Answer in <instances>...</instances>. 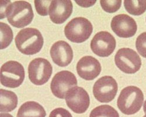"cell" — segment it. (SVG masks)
<instances>
[{
  "label": "cell",
  "instance_id": "obj_4",
  "mask_svg": "<svg viewBox=\"0 0 146 117\" xmlns=\"http://www.w3.org/2000/svg\"><path fill=\"white\" fill-rule=\"evenodd\" d=\"M93 31L91 22L84 17H77L71 19L64 28L66 38L72 42L82 43L87 41Z\"/></svg>",
  "mask_w": 146,
  "mask_h": 117
},
{
  "label": "cell",
  "instance_id": "obj_5",
  "mask_svg": "<svg viewBox=\"0 0 146 117\" xmlns=\"http://www.w3.org/2000/svg\"><path fill=\"white\" fill-rule=\"evenodd\" d=\"M0 75L3 86L9 88H17L22 84L25 78V70L19 62L8 61L1 66Z\"/></svg>",
  "mask_w": 146,
  "mask_h": 117
},
{
  "label": "cell",
  "instance_id": "obj_15",
  "mask_svg": "<svg viewBox=\"0 0 146 117\" xmlns=\"http://www.w3.org/2000/svg\"><path fill=\"white\" fill-rule=\"evenodd\" d=\"M73 5L70 0H53L49 8L51 21L56 24L64 23L71 15Z\"/></svg>",
  "mask_w": 146,
  "mask_h": 117
},
{
  "label": "cell",
  "instance_id": "obj_22",
  "mask_svg": "<svg viewBox=\"0 0 146 117\" xmlns=\"http://www.w3.org/2000/svg\"><path fill=\"white\" fill-rule=\"evenodd\" d=\"M52 1H35V6L37 13L42 16H46L49 13V8Z\"/></svg>",
  "mask_w": 146,
  "mask_h": 117
},
{
  "label": "cell",
  "instance_id": "obj_21",
  "mask_svg": "<svg viewBox=\"0 0 146 117\" xmlns=\"http://www.w3.org/2000/svg\"><path fill=\"white\" fill-rule=\"evenodd\" d=\"M100 4L102 9L109 13H113L117 11L121 4V0H101Z\"/></svg>",
  "mask_w": 146,
  "mask_h": 117
},
{
  "label": "cell",
  "instance_id": "obj_19",
  "mask_svg": "<svg viewBox=\"0 0 146 117\" xmlns=\"http://www.w3.org/2000/svg\"><path fill=\"white\" fill-rule=\"evenodd\" d=\"M90 117H119V114L110 105H102L93 109Z\"/></svg>",
  "mask_w": 146,
  "mask_h": 117
},
{
  "label": "cell",
  "instance_id": "obj_29",
  "mask_svg": "<svg viewBox=\"0 0 146 117\" xmlns=\"http://www.w3.org/2000/svg\"><path fill=\"white\" fill-rule=\"evenodd\" d=\"M143 117H146V114H145V115H144Z\"/></svg>",
  "mask_w": 146,
  "mask_h": 117
},
{
  "label": "cell",
  "instance_id": "obj_1",
  "mask_svg": "<svg viewBox=\"0 0 146 117\" xmlns=\"http://www.w3.org/2000/svg\"><path fill=\"white\" fill-rule=\"evenodd\" d=\"M17 49L23 54L32 55L42 49L44 40L40 32L36 28H27L21 30L15 37Z\"/></svg>",
  "mask_w": 146,
  "mask_h": 117
},
{
  "label": "cell",
  "instance_id": "obj_8",
  "mask_svg": "<svg viewBox=\"0 0 146 117\" xmlns=\"http://www.w3.org/2000/svg\"><path fill=\"white\" fill-rule=\"evenodd\" d=\"M117 90L116 81L111 76H106L95 82L93 87V94L98 101L108 103L115 98Z\"/></svg>",
  "mask_w": 146,
  "mask_h": 117
},
{
  "label": "cell",
  "instance_id": "obj_11",
  "mask_svg": "<svg viewBox=\"0 0 146 117\" xmlns=\"http://www.w3.org/2000/svg\"><path fill=\"white\" fill-rule=\"evenodd\" d=\"M116 45V40L110 33L101 31L97 33L92 38L91 49L97 56L108 57L113 52Z\"/></svg>",
  "mask_w": 146,
  "mask_h": 117
},
{
  "label": "cell",
  "instance_id": "obj_28",
  "mask_svg": "<svg viewBox=\"0 0 146 117\" xmlns=\"http://www.w3.org/2000/svg\"><path fill=\"white\" fill-rule=\"evenodd\" d=\"M143 110H144V113L146 114V100L145 101L144 105H143Z\"/></svg>",
  "mask_w": 146,
  "mask_h": 117
},
{
  "label": "cell",
  "instance_id": "obj_17",
  "mask_svg": "<svg viewBox=\"0 0 146 117\" xmlns=\"http://www.w3.org/2000/svg\"><path fill=\"white\" fill-rule=\"evenodd\" d=\"M0 96H1V102H0L1 112H11L17 108L18 97L14 92L1 89Z\"/></svg>",
  "mask_w": 146,
  "mask_h": 117
},
{
  "label": "cell",
  "instance_id": "obj_12",
  "mask_svg": "<svg viewBox=\"0 0 146 117\" xmlns=\"http://www.w3.org/2000/svg\"><path fill=\"white\" fill-rule=\"evenodd\" d=\"M112 31L120 38H127L133 37L137 32V26L133 18L126 14L114 17L111 21Z\"/></svg>",
  "mask_w": 146,
  "mask_h": 117
},
{
  "label": "cell",
  "instance_id": "obj_23",
  "mask_svg": "<svg viewBox=\"0 0 146 117\" xmlns=\"http://www.w3.org/2000/svg\"><path fill=\"white\" fill-rule=\"evenodd\" d=\"M136 47L139 53L146 58V32H143L137 37Z\"/></svg>",
  "mask_w": 146,
  "mask_h": 117
},
{
  "label": "cell",
  "instance_id": "obj_14",
  "mask_svg": "<svg viewBox=\"0 0 146 117\" xmlns=\"http://www.w3.org/2000/svg\"><path fill=\"white\" fill-rule=\"evenodd\" d=\"M53 62L60 67L68 66L73 58V52L70 45L66 42L59 41L55 42L50 51Z\"/></svg>",
  "mask_w": 146,
  "mask_h": 117
},
{
  "label": "cell",
  "instance_id": "obj_6",
  "mask_svg": "<svg viewBox=\"0 0 146 117\" xmlns=\"http://www.w3.org/2000/svg\"><path fill=\"white\" fill-rule=\"evenodd\" d=\"M115 62L121 71L127 74L136 73L141 66L139 55L130 48L120 49L115 55Z\"/></svg>",
  "mask_w": 146,
  "mask_h": 117
},
{
  "label": "cell",
  "instance_id": "obj_13",
  "mask_svg": "<svg viewBox=\"0 0 146 117\" xmlns=\"http://www.w3.org/2000/svg\"><path fill=\"white\" fill-rule=\"evenodd\" d=\"M78 74L86 80H92L98 77L101 72L100 62L95 58L86 56L82 57L77 64Z\"/></svg>",
  "mask_w": 146,
  "mask_h": 117
},
{
  "label": "cell",
  "instance_id": "obj_18",
  "mask_svg": "<svg viewBox=\"0 0 146 117\" xmlns=\"http://www.w3.org/2000/svg\"><path fill=\"white\" fill-rule=\"evenodd\" d=\"M124 6L129 14L133 15H140L146 11V0H125Z\"/></svg>",
  "mask_w": 146,
  "mask_h": 117
},
{
  "label": "cell",
  "instance_id": "obj_25",
  "mask_svg": "<svg viewBox=\"0 0 146 117\" xmlns=\"http://www.w3.org/2000/svg\"><path fill=\"white\" fill-rule=\"evenodd\" d=\"M0 4H1V17L0 19H3L5 17H7V13L9 5L12 4L10 1H3L1 0L0 1Z\"/></svg>",
  "mask_w": 146,
  "mask_h": 117
},
{
  "label": "cell",
  "instance_id": "obj_9",
  "mask_svg": "<svg viewBox=\"0 0 146 117\" xmlns=\"http://www.w3.org/2000/svg\"><path fill=\"white\" fill-rule=\"evenodd\" d=\"M65 100L68 108L79 114L86 112L90 104L88 92L83 88L78 86L72 87L68 91Z\"/></svg>",
  "mask_w": 146,
  "mask_h": 117
},
{
  "label": "cell",
  "instance_id": "obj_16",
  "mask_svg": "<svg viewBox=\"0 0 146 117\" xmlns=\"http://www.w3.org/2000/svg\"><path fill=\"white\" fill-rule=\"evenodd\" d=\"M46 115V111L40 104L35 101H28L20 107L17 117H45Z\"/></svg>",
  "mask_w": 146,
  "mask_h": 117
},
{
  "label": "cell",
  "instance_id": "obj_7",
  "mask_svg": "<svg viewBox=\"0 0 146 117\" xmlns=\"http://www.w3.org/2000/svg\"><path fill=\"white\" fill-rule=\"evenodd\" d=\"M52 70V66L47 60L41 57L35 58L28 66L29 80L35 85H43L50 79Z\"/></svg>",
  "mask_w": 146,
  "mask_h": 117
},
{
  "label": "cell",
  "instance_id": "obj_2",
  "mask_svg": "<svg viewBox=\"0 0 146 117\" xmlns=\"http://www.w3.org/2000/svg\"><path fill=\"white\" fill-rule=\"evenodd\" d=\"M144 101L142 91L136 86H128L121 91L117 101L119 110L125 115H133L139 112Z\"/></svg>",
  "mask_w": 146,
  "mask_h": 117
},
{
  "label": "cell",
  "instance_id": "obj_20",
  "mask_svg": "<svg viewBox=\"0 0 146 117\" xmlns=\"http://www.w3.org/2000/svg\"><path fill=\"white\" fill-rule=\"evenodd\" d=\"M1 30V45L0 49H4L10 45L13 39V32L8 25L4 22L0 23Z\"/></svg>",
  "mask_w": 146,
  "mask_h": 117
},
{
  "label": "cell",
  "instance_id": "obj_27",
  "mask_svg": "<svg viewBox=\"0 0 146 117\" xmlns=\"http://www.w3.org/2000/svg\"><path fill=\"white\" fill-rule=\"evenodd\" d=\"M0 117H13V116L8 114V113H5V112H1L0 114Z\"/></svg>",
  "mask_w": 146,
  "mask_h": 117
},
{
  "label": "cell",
  "instance_id": "obj_3",
  "mask_svg": "<svg viewBox=\"0 0 146 117\" xmlns=\"http://www.w3.org/2000/svg\"><path fill=\"white\" fill-rule=\"evenodd\" d=\"M34 14L30 3L25 1H17L8 7L7 17L10 24L15 28H22L31 23Z\"/></svg>",
  "mask_w": 146,
  "mask_h": 117
},
{
  "label": "cell",
  "instance_id": "obj_26",
  "mask_svg": "<svg viewBox=\"0 0 146 117\" xmlns=\"http://www.w3.org/2000/svg\"><path fill=\"white\" fill-rule=\"evenodd\" d=\"M75 2L82 7L87 8L94 5L96 1V0H95V1H75Z\"/></svg>",
  "mask_w": 146,
  "mask_h": 117
},
{
  "label": "cell",
  "instance_id": "obj_24",
  "mask_svg": "<svg viewBox=\"0 0 146 117\" xmlns=\"http://www.w3.org/2000/svg\"><path fill=\"white\" fill-rule=\"evenodd\" d=\"M49 117H72L70 112L63 108H57L50 114Z\"/></svg>",
  "mask_w": 146,
  "mask_h": 117
},
{
  "label": "cell",
  "instance_id": "obj_10",
  "mask_svg": "<svg viewBox=\"0 0 146 117\" xmlns=\"http://www.w3.org/2000/svg\"><path fill=\"white\" fill-rule=\"evenodd\" d=\"M77 84V80L75 75L70 72L64 70L54 75L51 81L50 88L54 96L60 99H64L68 91Z\"/></svg>",
  "mask_w": 146,
  "mask_h": 117
}]
</instances>
